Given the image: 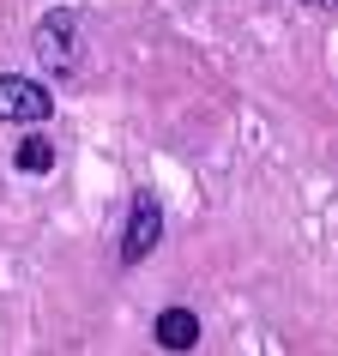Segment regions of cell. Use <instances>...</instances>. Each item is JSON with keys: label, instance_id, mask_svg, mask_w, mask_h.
<instances>
[{"label": "cell", "instance_id": "6da1fadb", "mask_svg": "<svg viewBox=\"0 0 338 356\" xmlns=\"http://www.w3.org/2000/svg\"><path fill=\"white\" fill-rule=\"evenodd\" d=\"M85 31H91V19H85L79 6H49V13L37 19L31 49H37V60H42L49 79H79L85 73V55H91ZM49 79H42V85H49Z\"/></svg>", "mask_w": 338, "mask_h": 356}, {"label": "cell", "instance_id": "7a4b0ae2", "mask_svg": "<svg viewBox=\"0 0 338 356\" xmlns=\"http://www.w3.org/2000/svg\"><path fill=\"white\" fill-rule=\"evenodd\" d=\"M157 242H163V200L151 188H139L127 200V224H121V248H115V260L127 266H145L151 254H157Z\"/></svg>", "mask_w": 338, "mask_h": 356}, {"label": "cell", "instance_id": "3957f363", "mask_svg": "<svg viewBox=\"0 0 338 356\" xmlns=\"http://www.w3.org/2000/svg\"><path fill=\"white\" fill-rule=\"evenodd\" d=\"M55 115V91L31 73H0V121L6 127H42Z\"/></svg>", "mask_w": 338, "mask_h": 356}, {"label": "cell", "instance_id": "277c9868", "mask_svg": "<svg viewBox=\"0 0 338 356\" xmlns=\"http://www.w3.org/2000/svg\"><path fill=\"white\" fill-rule=\"evenodd\" d=\"M151 338H157V350H169V356H193L200 350V314H193L188 302H169V308H157V320H151Z\"/></svg>", "mask_w": 338, "mask_h": 356}, {"label": "cell", "instance_id": "5b68a950", "mask_svg": "<svg viewBox=\"0 0 338 356\" xmlns=\"http://www.w3.org/2000/svg\"><path fill=\"white\" fill-rule=\"evenodd\" d=\"M55 139H42V133H31V139H19V151H13V169L19 175H49L55 169Z\"/></svg>", "mask_w": 338, "mask_h": 356}, {"label": "cell", "instance_id": "8992f818", "mask_svg": "<svg viewBox=\"0 0 338 356\" xmlns=\"http://www.w3.org/2000/svg\"><path fill=\"white\" fill-rule=\"evenodd\" d=\"M302 6H314V13H326V6H332V0H302Z\"/></svg>", "mask_w": 338, "mask_h": 356}]
</instances>
